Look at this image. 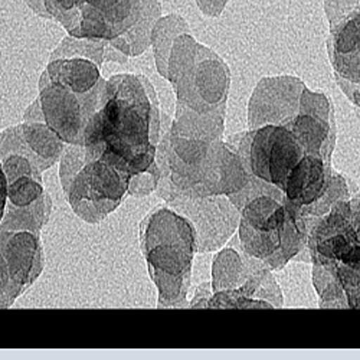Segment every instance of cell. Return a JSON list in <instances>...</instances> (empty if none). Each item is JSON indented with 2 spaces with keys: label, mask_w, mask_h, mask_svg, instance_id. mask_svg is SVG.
<instances>
[{
  "label": "cell",
  "mask_w": 360,
  "mask_h": 360,
  "mask_svg": "<svg viewBox=\"0 0 360 360\" xmlns=\"http://www.w3.org/2000/svg\"><path fill=\"white\" fill-rule=\"evenodd\" d=\"M158 139L159 108L152 85L144 77H112L86 124L85 155L133 176L153 166Z\"/></svg>",
  "instance_id": "6da1fadb"
},
{
  "label": "cell",
  "mask_w": 360,
  "mask_h": 360,
  "mask_svg": "<svg viewBox=\"0 0 360 360\" xmlns=\"http://www.w3.org/2000/svg\"><path fill=\"white\" fill-rule=\"evenodd\" d=\"M141 247L159 288L160 306L184 303L196 251L192 224L166 207H158L143 222Z\"/></svg>",
  "instance_id": "7a4b0ae2"
},
{
  "label": "cell",
  "mask_w": 360,
  "mask_h": 360,
  "mask_svg": "<svg viewBox=\"0 0 360 360\" xmlns=\"http://www.w3.org/2000/svg\"><path fill=\"white\" fill-rule=\"evenodd\" d=\"M303 231L290 205L262 195L247 203L241 212L239 239L245 252L280 266L302 248Z\"/></svg>",
  "instance_id": "3957f363"
},
{
  "label": "cell",
  "mask_w": 360,
  "mask_h": 360,
  "mask_svg": "<svg viewBox=\"0 0 360 360\" xmlns=\"http://www.w3.org/2000/svg\"><path fill=\"white\" fill-rule=\"evenodd\" d=\"M131 174L96 158H88L74 176L72 186L68 188L67 198L77 215H84L94 206V214L101 212L103 218L115 209L130 185Z\"/></svg>",
  "instance_id": "277c9868"
},
{
  "label": "cell",
  "mask_w": 360,
  "mask_h": 360,
  "mask_svg": "<svg viewBox=\"0 0 360 360\" xmlns=\"http://www.w3.org/2000/svg\"><path fill=\"white\" fill-rule=\"evenodd\" d=\"M248 137V165L244 167L248 166L255 177L283 192L287 176L306 155L304 150L281 124L264 126Z\"/></svg>",
  "instance_id": "5b68a950"
},
{
  "label": "cell",
  "mask_w": 360,
  "mask_h": 360,
  "mask_svg": "<svg viewBox=\"0 0 360 360\" xmlns=\"http://www.w3.org/2000/svg\"><path fill=\"white\" fill-rule=\"evenodd\" d=\"M105 82L88 96L74 94L70 89L48 82L41 88V103L46 126L64 143L84 146V134L89 118L101 104Z\"/></svg>",
  "instance_id": "8992f818"
},
{
  "label": "cell",
  "mask_w": 360,
  "mask_h": 360,
  "mask_svg": "<svg viewBox=\"0 0 360 360\" xmlns=\"http://www.w3.org/2000/svg\"><path fill=\"white\" fill-rule=\"evenodd\" d=\"M141 15V0H89L81 9L79 25L72 35L114 42L133 29Z\"/></svg>",
  "instance_id": "52a82bcc"
},
{
  "label": "cell",
  "mask_w": 360,
  "mask_h": 360,
  "mask_svg": "<svg viewBox=\"0 0 360 360\" xmlns=\"http://www.w3.org/2000/svg\"><path fill=\"white\" fill-rule=\"evenodd\" d=\"M327 104L320 108H313L311 103V93L304 89V94L302 98V111L300 114H295L290 122H287L285 126L292 137L297 140V143L302 146L306 155H317L321 156L326 163L330 160V153L333 148L330 146H335V123H328L327 120Z\"/></svg>",
  "instance_id": "ba28073f"
},
{
  "label": "cell",
  "mask_w": 360,
  "mask_h": 360,
  "mask_svg": "<svg viewBox=\"0 0 360 360\" xmlns=\"http://www.w3.org/2000/svg\"><path fill=\"white\" fill-rule=\"evenodd\" d=\"M326 160L317 155H304L287 176L283 193L287 203L294 209L309 207L327 193Z\"/></svg>",
  "instance_id": "9c48e42d"
},
{
  "label": "cell",
  "mask_w": 360,
  "mask_h": 360,
  "mask_svg": "<svg viewBox=\"0 0 360 360\" xmlns=\"http://www.w3.org/2000/svg\"><path fill=\"white\" fill-rule=\"evenodd\" d=\"M0 250H2L6 259L13 295L16 298L27 285L34 283L37 276L41 273V268H37V264L42 265L41 244L38 236L34 233L18 232L12 233Z\"/></svg>",
  "instance_id": "30bf717a"
},
{
  "label": "cell",
  "mask_w": 360,
  "mask_h": 360,
  "mask_svg": "<svg viewBox=\"0 0 360 360\" xmlns=\"http://www.w3.org/2000/svg\"><path fill=\"white\" fill-rule=\"evenodd\" d=\"M46 77L51 82L61 85L78 96L91 94L104 84L98 65L91 59L81 56L59 58L52 61L48 65Z\"/></svg>",
  "instance_id": "8fae6325"
},
{
  "label": "cell",
  "mask_w": 360,
  "mask_h": 360,
  "mask_svg": "<svg viewBox=\"0 0 360 360\" xmlns=\"http://www.w3.org/2000/svg\"><path fill=\"white\" fill-rule=\"evenodd\" d=\"M22 137L34 153L41 170L51 165L61 155L64 141L49 126L41 123H25L19 126Z\"/></svg>",
  "instance_id": "7c38bea8"
},
{
  "label": "cell",
  "mask_w": 360,
  "mask_h": 360,
  "mask_svg": "<svg viewBox=\"0 0 360 360\" xmlns=\"http://www.w3.org/2000/svg\"><path fill=\"white\" fill-rule=\"evenodd\" d=\"M44 195L42 182L31 176H23L8 184V202L11 207L31 206Z\"/></svg>",
  "instance_id": "4fadbf2b"
},
{
  "label": "cell",
  "mask_w": 360,
  "mask_h": 360,
  "mask_svg": "<svg viewBox=\"0 0 360 360\" xmlns=\"http://www.w3.org/2000/svg\"><path fill=\"white\" fill-rule=\"evenodd\" d=\"M45 9L70 29L71 35L77 31L81 16V0H45Z\"/></svg>",
  "instance_id": "5bb4252c"
},
{
  "label": "cell",
  "mask_w": 360,
  "mask_h": 360,
  "mask_svg": "<svg viewBox=\"0 0 360 360\" xmlns=\"http://www.w3.org/2000/svg\"><path fill=\"white\" fill-rule=\"evenodd\" d=\"M336 77H339L345 81L360 85V41H359V46L356 49V53L350 59V63L347 64V67L343 70L342 74H339Z\"/></svg>",
  "instance_id": "9a60e30c"
},
{
  "label": "cell",
  "mask_w": 360,
  "mask_h": 360,
  "mask_svg": "<svg viewBox=\"0 0 360 360\" xmlns=\"http://www.w3.org/2000/svg\"><path fill=\"white\" fill-rule=\"evenodd\" d=\"M352 219H353V226H354V233H356V241L360 244V212L359 207H354L352 203Z\"/></svg>",
  "instance_id": "2e32d148"
},
{
  "label": "cell",
  "mask_w": 360,
  "mask_h": 360,
  "mask_svg": "<svg viewBox=\"0 0 360 360\" xmlns=\"http://www.w3.org/2000/svg\"><path fill=\"white\" fill-rule=\"evenodd\" d=\"M199 2H200V0H198V4H199Z\"/></svg>",
  "instance_id": "e0dca14e"
}]
</instances>
